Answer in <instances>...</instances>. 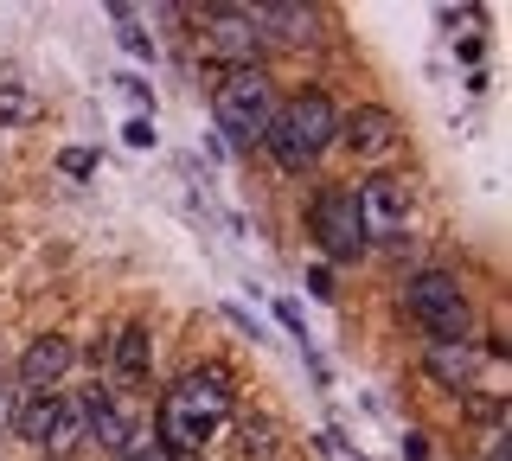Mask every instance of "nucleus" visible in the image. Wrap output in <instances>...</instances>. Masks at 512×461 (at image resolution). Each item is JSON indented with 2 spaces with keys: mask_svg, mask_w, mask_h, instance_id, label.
<instances>
[{
  "mask_svg": "<svg viewBox=\"0 0 512 461\" xmlns=\"http://www.w3.org/2000/svg\"><path fill=\"white\" fill-rule=\"evenodd\" d=\"M333 135H340V109H333L327 90H295V97L269 116V129H263L269 154H276L288 173H308L320 154L333 148Z\"/></svg>",
  "mask_w": 512,
  "mask_h": 461,
  "instance_id": "nucleus-2",
  "label": "nucleus"
},
{
  "mask_svg": "<svg viewBox=\"0 0 512 461\" xmlns=\"http://www.w3.org/2000/svg\"><path fill=\"white\" fill-rule=\"evenodd\" d=\"M90 167H96L90 148H71V154H64V173H90Z\"/></svg>",
  "mask_w": 512,
  "mask_h": 461,
  "instance_id": "nucleus-18",
  "label": "nucleus"
},
{
  "mask_svg": "<svg viewBox=\"0 0 512 461\" xmlns=\"http://www.w3.org/2000/svg\"><path fill=\"white\" fill-rule=\"evenodd\" d=\"M410 314L429 327V346H461V340H474V308H468V289H461L448 269H416L410 276Z\"/></svg>",
  "mask_w": 512,
  "mask_h": 461,
  "instance_id": "nucleus-3",
  "label": "nucleus"
},
{
  "mask_svg": "<svg viewBox=\"0 0 512 461\" xmlns=\"http://www.w3.org/2000/svg\"><path fill=\"white\" fill-rule=\"evenodd\" d=\"M256 33H263V45H314L320 39V13L314 7H288V0H269L263 13H256Z\"/></svg>",
  "mask_w": 512,
  "mask_h": 461,
  "instance_id": "nucleus-11",
  "label": "nucleus"
},
{
  "mask_svg": "<svg viewBox=\"0 0 512 461\" xmlns=\"http://www.w3.org/2000/svg\"><path fill=\"white\" fill-rule=\"evenodd\" d=\"M423 372L436 378L442 391H468L474 378H480V346H474V340H461V346H429V353H423Z\"/></svg>",
  "mask_w": 512,
  "mask_h": 461,
  "instance_id": "nucleus-12",
  "label": "nucleus"
},
{
  "mask_svg": "<svg viewBox=\"0 0 512 461\" xmlns=\"http://www.w3.org/2000/svg\"><path fill=\"white\" fill-rule=\"evenodd\" d=\"M205 58L224 71H256V58H263V33H256V13L244 7H212L205 13Z\"/></svg>",
  "mask_w": 512,
  "mask_h": 461,
  "instance_id": "nucleus-6",
  "label": "nucleus"
},
{
  "mask_svg": "<svg viewBox=\"0 0 512 461\" xmlns=\"http://www.w3.org/2000/svg\"><path fill=\"white\" fill-rule=\"evenodd\" d=\"M20 436L32 442V449L64 455L77 436H84V423H77V404H71V397H58V391L32 397V404H20Z\"/></svg>",
  "mask_w": 512,
  "mask_h": 461,
  "instance_id": "nucleus-7",
  "label": "nucleus"
},
{
  "mask_svg": "<svg viewBox=\"0 0 512 461\" xmlns=\"http://www.w3.org/2000/svg\"><path fill=\"white\" fill-rule=\"evenodd\" d=\"M122 461H180V455H173L167 442H141V449H128Z\"/></svg>",
  "mask_w": 512,
  "mask_h": 461,
  "instance_id": "nucleus-16",
  "label": "nucleus"
},
{
  "mask_svg": "<svg viewBox=\"0 0 512 461\" xmlns=\"http://www.w3.org/2000/svg\"><path fill=\"white\" fill-rule=\"evenodd\" d=\"M212 109H218V129L231 135L237 148H250V141L269 129V116H276V103H269V77L263 71H231L212 90Z\"/></svg>",
  "mask_w": 512,
  "mask_h": 461,
  "instance_id": "nucleus-4",
  "label": "nucleus"
},
{
  "mask_svg": "<svg viewBox=\"0 0 512 461\" xmlns=\"http://www.w3.org/2000/svg\"><path fill=\"white\" fill-rule=\"evenodd\" d=\"M0 116H32V97L26 90H0Z\"/></svg>",
  "mask_w": 512,
  "mask_h": 461,
  "instance_id": "nucleus-17",
  "label": "nucleus"
},
{
  "mask_svg": "<svg viewBox=\"0 0 512 461\" xmlns=\"http://www.w3.org/2000/svg\"><path fill=\"white\" fill-rule=\"evenodd\" d=\"M269 449H276V423H269V417H250L244 423V455H269Z\"/></svg>",
  "mask_w": 512,
  "mask_h": 461,
  "instance_id": "nucleus-15",
  "label": "nucleus"
},
{
  "mask_svg": "<svg viewBox=\"0 0 512 461\" xmlns=\"http://www.w3.org/2000/svg\"><path fill=\"white\" fill-rule=\"evenodd\" d=\"M109 359H116V378H122V385H148V327H122Z\"/></svg>",
  "mask_w": 512,
  "mask_h": 461,
  "instance_id": "nucleus-14",
  "label": "nucleus"
},
{
  "mask_svg": "<svg viewBox=\"0 0 512 461\" xmlns=\"http://www.w3.org/2000/svg\"><path fill=\"white\" fill-rule=\"evenodd\" d=\"M308 225H314V237H320V250L327 257H365V231H359V212H352V199L346 193H320L314 205H308Z\"/></svg>",
  "mask_w": 512,
  "mask_h": 461,
  "instance_id": "nucleus-8",
  "label": "nucleus"
},
{
  "mask_svg": "<svg viewBox=\"0 0 512 461\" xmlns=\"http://www.w3.org/2000/svg\"><path fill=\"white\" fill-rule=\"evenodd\" d=\"M122 45H128V52H141V58H148V33H141V26H122Z\"/></svg>",
  "mask_w": 512,
  "mask_h": 461,
  "instance_id": "nucleus-19",
  "label": "nucleus"
},
{
  "mask_svg": "<svg viewBox=\"0 0 512 461\" xmlns=\"http://www.w3.org/2000/svg\"><path fill=\"white\" fill-rule=\"evenodd\" d=\"M352 212H359V231L365 237H397L410 225V180H397V173H365L359 186H352Z\"/></svg>",
  "mask_w": 512,
  "mask_h": 461,
  "instance_id": "nucleus-5",
  "label": "nucleus"
},
{
  "mask_svg": "<svg viewBox=\"0 0 512 461\" xmlns=\"http://www.w3.org/2000/svg\"><path fill=\"white\" fill-rule=\"evenodd\" d=\"M333 141H346L359 161H378V154L397 148V116H391V109H352Z\"/></svg>",
  "mask_w": 512,
  "mask_h": 461,
  "instance_id": "nucleus-9",
  "label": "nucleus"
},
{
  "mask_svg": "<svg viewBox=\"0 0 512 461\" xmlns=\"http://www.w3.org/2000/svg\"><path fill=\"white\" fill-rule=\"evenodd\" d=\"M84 417H90V436L103 442V449H122L128 455V410L116 404L109 391H90L84 397Z\"/></svg>",
  "mask_w": 512,
  "mask_h": 461,
  "instance_id": "nucleus-13",
  "label": "nucleus"
},
{
  "mask_svg": "<svg viewBox=\"0 0 512 461\" xmlns=\"http://www.w3.org/2000/svg\"><path fill=\"white\" fill-rule=\"evenodd\" d=\"M64 365H71V340H64V333H39V340L26 346V359H20V385L32 397H45L64 378Z\"/></svg>",
  "mask_w": 512,
  "mask_h": 461,
  "instance_id": "nucleus-10",
  "label": "nucleus"
},
{
  "mask_svg": "<svg viewBox=\"0 0 512 461\" xmlns=\"http://www.w3.org/2000/svg\"><path fill=\"white\" fill-rule=\"evenodd\" d=\"M224 417H231V378H224L218 365H199V372H186L180 385L167 391V404H160V442H167L173 455L205 449L224 429Z\"/></svg>",
  "mask_w": 512,
  "mask_h": 461,
  "instance_id": "nucleus-1",
  "label": "nucleus"
},
{
  "mask_svg": "<svg viewBox=\"0 0 512 461\" xmlns=\"http://www.w3.org/2000/svg\"><path fill=\"white\" fill-rule=\"evenodd\" d=\"M7 417H20V404H13V391L0 385V429H7Z\"/></svg>",
  "mask_w": 512,
  "mask_h": 461,
  "instance_id": "nucleus-20",
  "label": "nucleus"
}]
</instances>
